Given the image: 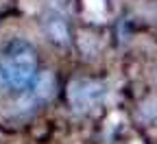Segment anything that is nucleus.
Masks as SVG:
<instances>
[{
  "instance_id": "f257e3e1",
  "label": "nucleus",
  "mask_w": 157,
  "mask_h": 144,
  "mask_svg": "<svg viewBox=\"0 0 157 144\" xmlns=\"http://www.w3.org/2000/svg\"><path fill=\"white\" fill-rule=\"evenodd\" d=\"M37 79V55L31 44L13 39L0 50V88L20 96L29 92Z\"/></svg>"
},
{
  "instance_id": "f03ea898",
  "label": "nucleus",
  "mask_w": 157,
  "mask_h": 144,
  "mask_svg": "<svg viewBox=\"0 0 157 144\" xmlns=\"http://www.w3.org/2000/svg\"><path fill=\"white\" fill-rule=\"evenodd\" d=\"M107 92V85L101 83V81H90V79H76L70 83L68 88V96H70V103L76 111H85V109H92L94 105L103 100Z\"/></svg>"
},
{
  "instance_id": "7ed1b4c3",
  "label": "nucleus",
  "mask_w": 157,
  "mask_h": 144,
  "mask_svg": "<svg viewBox=\"0 0 157 144\" xmlns=\"http://www.w3.org/2000/svg\"><path fill=\"white\" fill-rule=\"evenodd\" d=\"M48 33L52 39H59V42H63L66 35H68V29L63 24V20H48Z\"/></svg>"
}]
</instances>
